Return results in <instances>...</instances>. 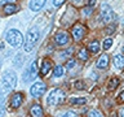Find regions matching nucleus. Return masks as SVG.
Masks as SVG:
<instances>
[{"label":"nucleus","instance_id":"obj_17","mask_svg":"<svg viewBox=\"0 0 124 117\" xmlns=\"http://www.w3.org/2000/svg\"><path fill=\"white\" fill-rule=\"evenodd\" d=\"M88 49L91 51V52H93V53H97V52L100 51V44H98V42H97V40L91 42V43H89V46H88Z\"/></svg>","mask_w":124,"mask_h":117},{"label":"nucleus","instance_id":"obj_11","mask_svg":"<svg viewBox=\"0 0 124 117\" xmlns=\"http://www.w3.org/2000/svg\"><path fill=\"white\" fill-rule=\"evenodd\" d=\"M44 3H45V0H31L30 1V9L34 10V12L40 10L43 8V5H44Z\"/></svg>","mask_w":124,"mask_h":117},{"label":"nucleus","instance_id":"obj_33","mask_svg":"<svg viewBox=\"0 0 124 117\" xmlns=\"http://www.w3.org/2000/svg\"><path fill=\"white\" fill-rule=\"evenodd\" d=\"M74 3L76 4V5H79V4H81V1H83V0H72Z\"/></svg>","mask_w":124,"mask_h":117},{"label":"nucleus","instance_id":"obj_22","mask_svg":"<svg viewBox=\"0 0 124 117\" xmlns=\"http://www.w3.org/2000/svg\"><path fill=\"white\" fill-rule=\"evenodd\" d=\"M88 117H102V115L97 111V109H91L88 112Z\"/></svg>","mask_w":124,"mask_h":117},{"label":"nucleus","instance_id":"obj_6","mask_svg":"<svg viewBox=\"0 0 124 117\" xmlns=\"http://www.w3.org/2000/svg\"><path fill=\"white\" fill-rule=\"evenodd\" d=\"M45 90H46V86L43 83V82H36V83H34L31 86L30 94H31V96H34V98H39L45 92Z\"/></svg>","mask_w":124,"mask_h":117},{"label":"nucleus","instance_id":"obj_19","mask_svg":"<svg viewBox=\"0 0 124 117\" xmlns=\"http://www.w3.org/2000/svg\"><path fill=\"white\" fill-rule=\"evenodd\" d=\"M85 101H87L85 98H71L70 99L71 104H85Z\"/></svg>","mask_w":124,"mask_h":117},{"label":"nucleus","instance_id":"obj_15","mask_svg":"<svg viewBox=\"0 0 124 117\" xmlns=\"http://www.w3.org/2000/svg\"><path fill=\"white\" fill-rule=\"evenodd\" d=\"M19 9V8L17 7V5H14V4H5L4 5V13L5 14H13V13H16Z\"/></svg>","mask_w":124,"mask_h":117},{"label":"nucleus","instance_id":"obj_27","mask_svg":"<svg viewBox=\"0 0 124 117\" xmlns=\"http://www.w3.org/2000/svg\"><path fill=\"white\" fill-rule=\"evenodd\" d=\"M118 101H119V103H123V101H124V91H122V92H120V94H119V98H118Z\"/></svg>","mask_w":124,"mask_h":117},{"label":"nucleus","instance_id":"obj_25","mask_svg":"<svg viewBox=\"0 0 124 117\" xmlns=\"http://www.w3.org/2000/svg\"><path fill=\"white\" fill-rule=\"evenodd\" d=\"M63 3H65V0H53V4H54V7H61Z\"/></svg>","mask_w":124,"mask_h":117},{"label":"nucleus","instance_id":"obj_38","mask_svg":"<svg viewBox=\"0 0 124 117\" xmlns=\"http://www.w3.org/2000/svg\"><path fill=\"white\" fill-rule=\"evenodd\" d=\"M123 25H124V20H123Z\"/></svg>","mask_w":124,"mask_h":117},{"label":"nucleus","instance_id":"obj_12","mask_svg":"<svg viewBox=\"0 0 124 117\" xmlns=\"http://www.w3.org/2000/svg\"><path fill=\"white\" fill-rule=\"evenodd\" d=\"M31 112V116L32 117H43V109L39 104H34L30 109Z\"/></svg>","mask_w":124,"mask_h":117},{"label":"nucleus","instance_id":"obj_16","mask_svg":"<svg viewBox=\"0 0 124 117\" xmlns=\"http://www.w3.org/2000/svg\"><path fill=\"white\" fill-rule=\"evenodd\" d=\"M114 65L119 69L124 68V56H122V55H116V56L114 57Z\"/></svg>","mask_w":124,"mask_h":117},{"label":"nucleus","instance_id":"obj_1","mask_svg":"<svg viewBox=\"0 0 124 117\" xmlns=\"http://www.w3.org/2000/svg\"><path fill=\"white\" fill-rule=\"evenodd\" d=\"M39 37H40V31H39L38 27H31V29L27 31L26 43H25V51L26 52H30V51L34 48V46L36 44V42L39 40Z\"/></svg>","mask_w":124,"mask_h":117},{"label":"nucleus","instance_id":"obj_30","mask_svg":"<svg viewBox=\"0 0 124 117\" xmlns=\"http://www.w3.org/2000/svg\"><path fill=\"white\" fill-rule=\"evenodd\" d=\"M14 0H1V4H4V5H5V4H10V3H13Z\"/></svg>","mask_w":124,"mask_h":117},{"label":"nucleus","instance_id":"obj_10","mask_svg":"<svg viewBox=\"0 0 124 117\" xmlns=\"http://www.w3.org/2000/svg\"><path fill=\"white\" fill-rule=\"evenodd\" d=\"M22 94L21 92H17V94H14L13 96H12V99H10V105L13 108H18L19 105H21V103H22Z\"/></svg>","mask_w":124,"mask_h":117},{"label":"nucleus","instance_id":"obj_28","mask_svg":"<svg viewBox=\"0 0 124 117\" xmlns=\"http://www.w3.org/2000/svg\"><path fill=\"white\" fill-rule=\"evenodd\" d=\"M62 117H76V115H75V113H72V112H66Z\"/></svg>","mask_w":124,"mask_h":117},{"label":"nucleus","instance_id":"obj_13","mask_svg":"<svg viewBox=\"0 0 124 117\" xmlns=\"http://www.w3.org/2000/svg\"><path fill=\"white\" fill-rule=\"evenodd\" d=\"M107 65H108V56L107 55H102V56L98 58V61H97V68L98 69H105Z\"/></svg>","mask_w":124,"mask_h":117},{"label":"nucleus","instance_id":"obj_26","mask_svg":"<svg viewBox=\"0 0 124 117\" xmlns=\"http://www.w3.org/2000/svg\"><path fill=\"white\" fill-rule=\"evenodd\" d=\"M75 86H76L78 90H81V88L84 87V85H83V82H81V81H76L75 82Z\"/></svg>","mask_w":124,"mask_h":117},{"label":"nucleus","instance_id":"obj_21","mask_svg":"<svg viewBox=\"0 0 124 117\" xmlns=\"http://www.w3.org/2000/svg\"><path fill=\"white\" fill-rule=\"evenodd\" d=\"M78 56H79V58H81V60H88V52H87V49H85V48L80 49Z\"/></svg>","mask_w":124,"mask_h":117},{"label":"nucleus","instance_id":"obj_4","mask_svg":"<svg viewBox=\"0 0 124 117\" xmlns=\"http://www.w3.org/2000/svg\"><path fill=\"white\" fill-rule=\"evenodd\" d=\"M5 39L12 47H19L23 43V37H22L21 31H18L16 29H12V30L8 31Z\"/></svg>","mask_w":124,"mask_h":117},{"label":"nucleus","instance_id":"obj_8","mask_svg":"<svg viewBox=\"0 0 124 117\" xmlns=\"http://www.w3.org/2000/svg\"><path fill=\"white\" fill-rule=\"evenodd\" d=\"M54 42H56V44L58 46H65L69 43V34L65 33V31H61V33L56 34V37H54Z\"/></svg>","mask_w":124,"mask_h":117},{"label":"nucleus","instance_id":"obj_36","mask_svg":"<svg viewBox=\"0 0 124 117\" xmlns=\"http://www.w3.org/2000/svg\"><path fill=\"white\" fill-rule=\"evenodd\" d=\"M111 117H118V116H116V115H115V113H114V115H111Z\"/></svg>","mask_w":124,"mask_h":117},{"label":"nucleus","instance_id":"obj_37","mask_svg":"<svg viewBox=\"0 0 124 117\" xmlns=\"http://www.w3.org/2000/svg\"><path fill=\"white\" fill-rule=\"evenodd\" d=\"M122 49H123V52H124V46H123V48H122Z\"/></svg>","mask_w":124,"mask_h":117},{"label":"nucleus","instance_id":"obj_32","mask_svg":"<svg viewBox=\"0 0 124 117\" xmlns=\"http://www.w3.org/2000/svg\"><path fill=\"white\" fill-rule=\"evenodd\" d=\"M91 10H92V8H85V14H91Z\"/></svg>","mask_w":124,"mask_h":117},{"label":"nucleus","instance_id":"obj_29","mask_svg":"<svg viewBox=\"0 0 124 117\" xmlns=\"http://www.w3.org/2000/svg\"><path fill=\"white\" fill-rule=\"evenodd\" d=\"M94 5H96V0H88V7L89 8H92Z\"/></svg>","mask_w":124,"mask_h":117},{"label":"nucleus","instance_id":"obj_35","mask_svg":"<svg viewBox=\"0 0 124 117\" xmlns=\"http://www.w3.org/2000/svg\"><path fill=\"white\" fill-rule=\"evenodd\" d=\"M120 117H124V108L120 111Z\"/></svg>","mask_w":124,"mask_h":117},{"label":"nucleus","instance_id":"obj_23","mask_svg":"<svg viewBox=\"0 0 124 117\" xmlns=\"http://www.w3.org/2000/svg\"><path fill=\"white\" fill-rule=\"evenodd\" d=\"M111 44H112V39H111V38H107L106 40L103 42V48H105V49H108V48L111 47Z\"/></svg>","mask_w":124,"mask_h":117},{"label":"nucleus","instance_id":"obj_24","mask_svg":"<svg viewBox=\"0 0 124 117\" xmlns=\"http://www.w3.org/2000/svg\"><path fill=\"white\" fill-rule=\"evenodd\" d=\"M74 66H75V60H69L67 64H66V68L67 69H72Z\"/></svg>","mask_w":124,"mask_h":117},{"label":"nucleus","instance_id":"obj_7","mask_svg":"<svg viewBox=\"0 0 124 117\" xmlns=\"http://www.w3.org/2000/svg\"><path fill=\"white\" fill-rule=\"evenodd\" d=\"M36 70H38V65H36V61H34L32 64L26 69V72L23 73V81L25 82L32 81L34 78L36 77Z\"/></svg>","mask_w":124,"mask_h":117},{"label":"nucleus","instance_id":"obj_5","mask_svg":"<svg viewBox=\"0 0 124 117\" xmlns=\"http://www.w3.org/2000/svg\"><path fill=\"white\" fill-rule=\"evenodd\" d=\"M101 9H102V12H101V20L105 23H110L114 20V12H112L111 7L107 5V4H102Z\"/></svg>","mask_w":124,"mask_h":117},{"label":"nucleus","instance_id":"obj_14","mask_svg":"<svg viewBox=\"0 0 124 117\" xmlns=\"http://www.w3.org/2000/svg\"><path fill=\"white\" fill-rule=\"evenodd\" d=\"M50 69H52V61L48 60V58H45V60L43 61V65H41V74L43 76H46Z\"/></svg>","mask_w":124,"mask_h":117},{"label":"nucleus","instance_id":"obj_2","mask_svg":"<svg viewBox=\"0 0 124 117\" xmlns=\"http://www.w3.org/2000/svg\"><path fill=\"white\" fill-rule=\"evenodd\" d=\"M16 83H17V76H16V73L12 72V70L4 72L3 77H1V85H3L4 90L7 92L10 91V90H13L16 87Z\"/></svg>","mask_w":124,"mask_h":117},{"label":"nucleus","instance_id":"obj_9","mask_svg":"<svg viewBox=\"0 0 124 117\" xmlns=\"http://www.w3.org/2000/svg\"><path fill=\"white\" fill-rule=\"evenodd\" d=\"M85 33V29L81 25H76L75 27L72 29V37L75 40H80L81 38H83V35Z\"/></svg>","mask_w":124,"mask_h":117},{"label":"nucleus","instance_id":"obj_18","mask_svg":"<svg viewBox=\"0 0 124 117\" xmlns=\"http://www.w3.org/2000/svg\"><path fill=\"white\" fill-rule=\"evenodd\" d=\"M54 77H62L65 74V68L62 65H57L56 68H54Z\"/></svg>","mask_w":124,"mask_h":117},{"label":"nucleus","instance_id":"obj_31","mask_svg":"<svg viewBox=\"0 0 124 117\" xmlns=\"http://www.w3.org/2000/svg\"><path fill=\"white\" fill-rule=\"evenodd\" d=\"M4 112H5V109H4L3 107H0V117L4 116Z\"/></svg>","mask_w":124,"mask_h":117},{"label":"nucleus","instance_id":"obj_20","mask_svg":"<svg viewBox=\"0 0 124 117\" xmlns=\"http://www.w3.org/2000/svg\"><path fill=\"white\" fill-rule=\"evenodd\" d=\"M118 85H119V79L118 78H112V79L108 82V90H114V88H116L118 87Z\"/></svg>","mask_w":124,"mask_h":117},{"label":"nucleus","instance_id":"obj_34","mask_svg":"<svg viewBox=\"0 0 124 117\" xmlns=\"http://www.w3.org/2000/svg\"><path fill=\"white\" fill-rule=\"evenodd\" d=\"M3 99H4V96H3V92H1V88H0V103L3 101Z\"/></svg>","mask_w":124,"mask_h":117},{"label":"nucleus","instance_id":"obj_3","mask_svg":"<svg viewBox=\"0 0 124 117\" xmlns=\"http://www.w3.org/2000/svg\"><path fill=\"white\" fill-rule=\"evenodd\" d=\"M65 99V92L60 88H54L49 92L48 98H46V103H48L50 107H56V105L61 104Z\"/></svg>","mask_w":124,"mask_h":117}]
</instances>
